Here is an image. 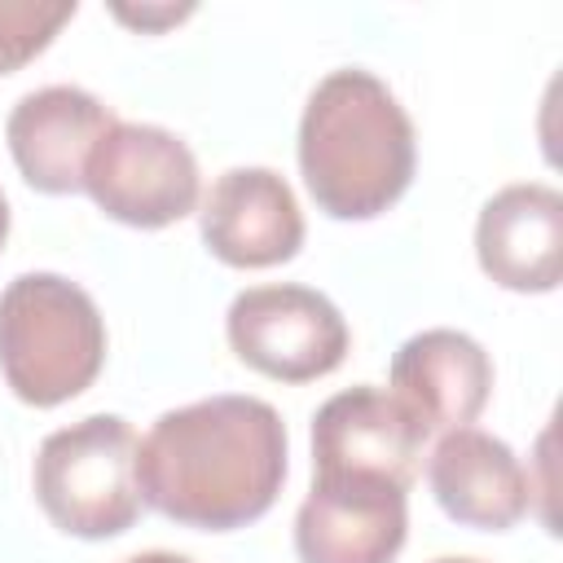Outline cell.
<instances>
[{
    "mask_svg": "<svg viewBox=\"0 0 563 563\" xmlns=\"http://www.w3.org/2000/svg\"><path fill=\"white\" fill-rule=\"evenodd\" d=\"M286 484V422L260 396H207L154 418L136 440L141 501L185 528L260 519Z\"/></svg>",
    "mask_w": 563,
    "mask_h": 563,
    "instance_id": "obj_1",
    "label": "cell"
},
{
    "mask_svg": "<svg viewBox=\"0 0 563 563\" xmlns=\"http://www.w3.org/2000/svg\"><path fill=\"white\" fill-rule=\"evenodd\" d=\"M413 163V123L374 70L339 66L308 92L299 114V172L325 216H383L409 189Z\"/></svg>",
    "mask_w": 563,
    "mask_h": 563,
    "instance_id": "obj_2",
    "label": "cell"
},
{
    "mask_svg": "<svg viewBox=\"0 0 563 563\" xmlns=\"http://www.w3.org/2000/svg\"><path fill=\"white\" fill-rule=\"evenodd\" d=\"M106 321L62 273H22L0 290V374L18 400L53 409L101 374Z\"/></svg>",
    "mask_w": 563,
    "mask_h": 563,
    "instance_id": "obj_3",
    "label": "cell"
},
{
    "mask_svg": "<svg viewBox=\"0 0 563 563\" xmlns=\"http://www.w3.org/2000/svg\"><path fill=\"white\" fill-rule=\"evenodd\" d=\"M35 501L44 515L84 541L119 537L141 515L136 431L119 413H88L44 435L35 453Z\"/></svg>",
    "mask_w": 563,
    "mask_h": 563,
    "instance_id": "obj_4",
    "label": "cell"
},
{
    "mask_svg": "<svg viewBox=\"0 0 563 563\" xmlns=\"http://www.w3.org/2000/svg\"><path fill=\"white\" fill-rule=\"evenodd\" d=\"M84 189L110 220L132 229H163L198 207L202 180L194 150L176 132L114 119L88 154Z\"/></svg>",
    "mask_w": 563,
    "mask_h": 563,
    "instance_id": "obj_5",
    "label": "cell"
},
{
    "mask_svg": "<svg viewBox=\"0 0 563 563\" xmlns=\"http://www.w3.org/2000/svg\"><path fill=\"white\" fill-rule=\"evenodd\" d=\"M229 347L251 369L282 383H312L343 365L347 321L312 286H251L229 303Z\"/></svg>",
    "mask_w": 563,
    "mask_h": 563,
    "instance_id": "obj_6",
    "label": "cell"
},
{
    "mask_svg": "<svg viewBox=\"0 0 563 563\" xmlns=\"http://www.w3.org/2000/svg\"><path fill=\"white\" fill-rule=\"evenodd\" d=\"M422 422L391 391L369 383L334 391L312 413V475L378 479L409 493L422 466Z\"/></svg>",
    "mask_w": 563,
    "mask_h": 563,
    "instance_id": "obj_7",
    "label": "cell"
},
{
    "mask_svg": "<svg viewBox=\"0 0 563 563\" xmlns=\"http://www.w3.org/2000/svg\"><path fill=\"white\" fill-rule=\"evenodd\" d=\"M405 532V488L378 479L312 475V493L295 515V550L303 563H391Z\"/></svg>",
    "mask_w": 563,
    "mask_h": 563,
    "instance_id": "obj_8",
    "label": "cell"
},
{
    "mask_svg": "<svg viewBox=\"0 0 563 563\" xmlns=\"http://www.w3.org/2000/svg\"><path fill=\"white\" fill-rule=\"evenodd\" d=\"M110 123H114L110 106L88 88L48 84L18 97V106L4 119V141L31 189L75 194L84 189L88 154L110 132Z\"/></svg>",
    "mask_w": 563,
    "mask_h": 563,
    "instance_id": "obj_9",
    "label": "cell"
},
{
    "mask_svg": "<svg viewBox=\"0 0 563 563\" xmlns=\"http://www.w3.org/2000/svg\"><path fill=\"white\" fill-rule=\"evenodd\" d=\"M198 216L207 251L233 268H273L303 246V211L273 167H229Z\"/></svg>",
    "mask_w": 563,
    "mask_h": 563,
    "instance_id": "obj_10",
    "label": "cell"
},
{
    "mask_svg": "<svg viewBox=\"0 0 563 563\" xmlns=\"http://www.w3.org/2000/svg\"><path fill=\"white\" fill-rule=\"evenodd\" d=\"M475 255L506 290H554L563 277V194L541 180L497 189L475 220Z\"/></svg>",
    "mask_w": 563,
    "mask_h": 563,
    "instance_id": "obj_11",
    "label": "cell"
},
{
    "mask_svg": "<svg viewBox=\"0 0 563 563\" xmlns=\"http://www.w3.org/2000/svg\"><path fill=\"white\" fill-rule=\"evenodd\" d=\"M493 391L488 352L449 325L405 339L391 356V396L422 422V431H457L479 418Z\"/></svg>",
    "mask_w": 563,
    "mask_h": 563,
    "instance_id": "obj_12",
    "label": "cell"
},
{
    "mask_svg": "<svg viewBox=\"0 0 563 563\" xmlns=\"http://www.w3.org/2000/svg\"><path fill=\"white\" fill-rule=\"evenodd\" d=\"M427 484L449 519L484 532L515 528L532 501V479L519 466L515 449L479 427H457L440 435L427 462Z\"/></svg>",
    "mask_w": 563,
    "mask_h": 563,
    "instance_id": "obj_13",
    "label": "cell"
},
{
    "mask_svg": "<svg viewBox=\"0 0 563 563\" xmlns=\"http://www.w3.org/2000/svg\"><path fill=\"white\" fill-rule=\"evenodd\" d=\"M75 18V0H0V75H13Z\"/></svg>",
    "mask_w": 563,
    "mask_h": 563,
    "instance_id": "obj_14",
    "label": "cell"
},
{
    "mask_svg": "<svg viewBox=\"0 0 563 563\" xmlns=\"http://www.w3.org/2000/svg\"><path fill=\"white\" fill-rule=\"evenodd\" d=\"M110 9H114V18H123V22L141 26V31H158V26H172V22L194 13V4H141L136 9V4H123V0H114Z\"/></svg>",
    "mask_w": 563,
    "mask_h": 563,
    "instance_id": "obj_15",
    "label": "cell"
},
{
    "mask_svg": "<svg viewBox=\"0 0 563 563\" xmlns=\"http://www.w3.org/2000/svg\"><path fill=\"white\" fill-rule=\"evenodd\" d=\"M123 563H194V559L172 554V550H141V554H132V559H123Z\"/></svg>",
    "mask_w": 563,
    "mask_h": 563,
    "instance_id": "obj_16",
    "label": "cell"
},
{
    "mask_svg": "<svg viewBox=\"0 0 563 563\" xmlns=\"http://www.w3.org/2000/svg\"><path fill=\"white\" fill-rule=\"evenodd\" d=\"M9 238V202H4V189H0V246Z\"/></svg>",
    "mask_w": 563,
    "mask_h": 563,
    "instance_id": "obj_17",
    "label": "cell"
},
{
    "mask_svg": "<svg viewBox=\"0 0 563 563\" xmlns=\"http://www.w3.org/2000/svg\"><path fill=\"white\" fill-rule=\"evenodd\" d=\"M435 563H484V559H457V554H449V559H435Z\"/></svg>",
    "mask_w": 563,
    "mask_h": 563,
    "instance_id": "obj_18",
    "label": "cell"
}]
</instances>
